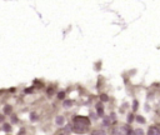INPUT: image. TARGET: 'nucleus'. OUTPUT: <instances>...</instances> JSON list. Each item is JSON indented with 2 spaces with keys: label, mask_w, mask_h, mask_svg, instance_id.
<instances>
[{
  "label": "nucleus",
  "mask_w": 160,
  "mask_h": 135,
  "mask_svg": "<svg viewBox=\"0 0 160 135\" xmlns=\"http://www.w3.org/2000/svg\"><path fill=\"white\" fill-rule=\"evenodd\" d=\"M148 135H160V128L159 126H151L148 131Z\"/></svg>",
  "instance_id": "obj_2"
},
{
  "label": "nucleus",
  "mask_w": 160,
  "mask_h": 135,
  "mask_svg": "<svg viewBox=\"0 0 160 135\" xmlns=\"http://www.w3.org/2000/svg\"><path fill=\"white\" fill-rule=\"evenodd\" d=\"M5 109H6V113H10V106H6Z\"/></svg>",
  "instance_id": "obj_9"
},
{
  "label": "nucleus",
  "mask_w": 160,
  "mask_h": 135,
  "mask_svg": "<svg viewBox=\"0 0 160 135\" xmlns=\"http://www.w3.org/2000/svg\"><path fill=\"white\" fill-rule=\"evenodd\" d=\"M125 133V129L123 130V128H114L111 130V135H124Z\"/></svg>",
  "instance_id": "obj_3"
},
{
  "label": "nucleus",
  "mask_w": 160,
  "mask_h": 135,
  "mask_svg": "<svg viewBox=\"0 0 160 135\" xmlns=\"http://www.w3.org/2000/svg\"><path fill=\"white\" fill-rule=\"evenodd\" d=\"M1 120H3V116H1V115H0V122H1Z\"/></svg>",
  "instance_id": "obj_10"
},
{
  "label": "nucleus",
  "mask_w": 160,
  "mask_h": 135,
  "mask_svg": "<svg viewBox=\"0 0 160 135\" xmlns=\"http://www.w3.org/2000/svg\"><path fill=\"white\" fill-rule=\"evenodd\" d=\"M91 135H106V134H105L103 130H95V131H94V133L91 134Z\"/></svg>",
  "instance_id": "obj_4"
},
{
  "label": "nucleus",
  "mask_w": 160,
  "mask_h": 135,
  "mask_svg": "<svg viewBox=\"0 0 160 135\" xmlns=\"http://www.w3.org/2000/svg\"><path fill=\"white\" fill-rule=\"evenodd\" d=\"M58 123H59V124L63 123V118H58Z\"/></svg>",
  "instance_id": "obj_7"
},
{
  "label": "nucleus",
  "mask_w": 160,
  "mask_h": 135,
  "mask_svg": "<svg viewBox=\"0 0 160 135\" xmlns=\"http://www.w3.org/2000/svg\"><path fill=\"white\" fill-rule=\"evenodd\" d=\"M101 99H103V100H108V98H106V95H101Z\"/></svg>",
  "instance_id": "obj_8"
},
{
  "label": "nucleus",
  "mask_w": 160,
  "mask_h": 135,
  "mask_svg": "<svg viewBox=\"0 0 160 135\" xmlns=\"http://www.w3.org/2000/svg\"><path fill=\"white\" fill-rule=\"evenodd\" d=\"M4 130H5V131H10V130H11V129H10V125H9V124H4Z\"/></svg>",
  "instance_id": "obj_5"
},
{
  "label": "nucleus",
  "mask_w": 160,
  "mask_h": 135,
  "mask_svg": "<svg viewBox=\"0 0 160 135\" xmlns=\"http://www.w3.org/2000/svg\"><path fill=\"white\" fill-rule=\"evenodd\" d=\"M90 128V122L85 116H75L73 120V130L76 134H85Z\"/></svg>",
  "instance_id": "obj_1"
},
{
  "label": "nucleus",
  "mask_w": 160,
  "mask_h": 135,
  "mask_svg": "<svg viewBox=\"0 0 160 135\" xmlns=\"http://www.w3.org/2000/svg\"><path fill=\"white\" fill-rule=\"evenodd\" d=\"M138 122L139 123H144V119H143L141 116H138Z\"/></svg>",
  "instance_id": "obj_6"
},
{
  "label": "nucleus",
  "mask_w": 160,
  "mask_h": 135,
  "mask_svg": "<svg viewBox=\"0 0 160 135\" xmlns=\"http://www.w3.org/2000/svg\"><path fill=\"white\" fill-rule=\"evenodd\" d=\"M59 135H68V134H65V133H63V134H59Z\"/></svg>",
  "instance_id": "obj_11"
}]
</instances>
